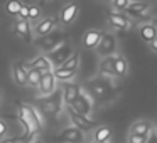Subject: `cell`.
Masks as SVG:
<instances>
[{
  "label": "cell",
  "instance_id": "cell-26",
  "mask_svg": "<svg viewBox=\"0 0 157 143\" xmlns=\"http://www.w3.org/2000/svg\"><path fill=\"white\" fill-rule=\"evenodd\" d=\"M25 71H27V84L39 86V82L42 79V72L37 71V69H32V68H25Z\"/></svg>",
  "mask_w": 157,
  "mask_h": 143
},
{
  "label": "cell",
  "instance_id": "cell-9",
  "mask_svg": "<svg viewBox=\"0 0 157 143\" xmlns=\"http://www.w3.org/2000/svg\"><path fill=\"white\" fill-rule=\"evenodd\" d=\"M101 35H103V31H100V29H90L83 35V46L86 49H96V46L101 41Z\"/></svg>",
  "mask_w": 157,
  "mask_h": 143
},
{
  "label": "cell",
  "instance_id": "cell-14",
  "mask_svg": "<svg viewBox=\"0 0 157 143\" xmlns=\"http://www.w3.org/2000/svg\"><path fill=\"white\" fill-rule=\"evenodd\" d=\"M71 54H73L71 47H69L68 44H63V42H59V46L56 47V51L52 52L51 57H52V61L56 62V66L59 68V66H61L63 62H64V61H66V59H68Z\"/></svg>",
  "mask_w": 157,
  "mask_h": 143
},
{
  "label": "cell",
  "instance_id": "cell-33",
  "mask_svg": "<svg viewBox=\"0 0 157 143\" xmlns=\"http://www.w3.org/2000/svg\"><path fill=\"white\" fill-rule=\"evenodd\" d=\"M147 143H157V131H150L149 135V140H147Z\"/></svg>",
  "mask_w": 157,
  "mask_h": 143
},
{
  "label": "cell",
  "instance_id": "cell-36",
  "mask_svg": "<svg viewBox=\"0 0 157 143\" xmlns=\"http://www.w3.org/2000/svg\"><path fill=\"white\" fill-rule=\"evenodd\" d=\"M152 25L155 27V31H157V19H154V20H152Z\"/></svg>",
  "mask_w": 157,
  "mask_h": 143
},
{
  "label": "cell",
  "instance_id": "cell-13",
  "mask_svg": "<svg viewBox=\"0 0 157 143\" xmlns=\"http://www.w3.org/2000/svg\"><path fill=\"white\" fill-rule=\"evenodd\" d=\"M106 20H108V24L112 25V27L120 29V31L130 29V19L127 17V15H123V14H108Z\"/></svg>",
  "mask_w": 157,
  "mask_h": 143
},
{
  "label": "cell",
  "instance_id": "cell-31",
  "mask_svg": "<svg viewBox=\"0 0 157 143\" xmlns=\"http://www.w3.org/2000/svg\"><path fill=\"white\" fill-rule=\"evenodd\" d=\"M19 20H29V5H25V4H22V7H21V10H19Z\"/></svg>",
  "mask_w": 157,
  "mask_h": 143
},
{
  "label": "cell",
  "instance_id": "cell-37",
  "mask_svg": "<svg viewBox=\"0 0 157 143\" xmlns=\"http://www.w3.org/2000/svg\"><path fill=\"white\" fill-rule=\"evenodd\" d=\"M32 143H42V141H41V140H34Z\"/></svg>",
  "mask_w": 157,
  "mask_h": 143
},
{
  "label": "cell",
  "instance_id": "cell-4",
  "mask_svg": "<svg viewBox=\"0 0 157 143\" xmlns=\"http://www.w3.org/2000/svg\"><path fill=\"white\" fill-rule=\"evenodd\" d=\"M79 12V5L76 4V2H71V4H68L64 9H63L61 12H59V17H58V22L61 25H69L73 24V20L76 19V15H78Z\"/></svg>",
  "mask_w": 157,
  "mask_h": 143
},
{
  "label": "cell",
  "instance_id": "cell-34",
  "mask_svg": "<svg viewBox=\"0 0 157 143\" xmlns=\"http://www.w3.org/2000/svg\"><path fill=\"white\" fill-rule=\"evenodd\" d=\"M149 46H150V49H152V51H155V52H157V37L154 39L152 42H149Z\"/></svg>",
  "mask_w": 157,
  "mask_h": 143
},
{
  "label": "cell",
  "instance_id": "cell-39",
  "mask_svg": "<svg viewBox=\"0 0 157 143\" xmlns=\"http://www.w3.org/2000/svg\"><path fill=\"white\" fill-rule=\"evenodd\" d=\"M0 99H2V93H0Z\"/></svg>",
  "mask_w": 157,
  "mask_h": 143
},
{
  "label": "cell",
  "instance_id": "cell-19",
  "mask_svg": "<svg viewBox=\"0 0 157 143\" xmlns=\"http://www.w3.org/2000/svg\"><path fill=\"white\" fill-rule=\"evenodd\" d=\"M93 138H95V143L110 141V138H112V130H110V126H100V128H96Z\"/></svg>",
  "mask_w": 157,
  "mask_h": 143
},
{
  "label": "cell",
  "instance_id": "cell-6",
  "mask_svg": "<svg viewBox=\"0 0 157 143\" xmlns=\"http://www.w3.org/2000/svg\"><path fill=\"white\" fill-rule=\"evenodd\" d=\"M56 140H58V141H63V143H83L85 136H83V131H79L78 128L69 126V128L63 130L61 135H59Z\"/></svg>",
  "mask_w": 157,
  "mask_h": 143
},
{
  "label": "cell",
  "instance_id": "cell-20",
  "mask_svg": "<svg viewBox=\"0 0 157 143\" xmlns=\"http://www.w3.org/2000/svg\"><path fill=\"white\" fill-rule=\"evenodd\" d=\"M139 32H140V37H142L144 41H147V42H152L154 39L157 37V31H155V27H154L152 24H144V25H140Z\"/></svg>",
  "mask_w": 157,
  "mask_h": 143
},
{
  "label": "cell",
  "instance_id": "cell-40",
  "mask_svg": "<svg viewBox=\"0 0 157 143\" xmlns=\"http://www.w3.org/2000/svg\"><path fill=\"white\" fill-rule=\"evenodd\" d=\"M106 143H110V141H106Z\"/></svg>",
  "mask_w": 157,
  "mask_h": 143
},
{
  "label": "cell",
  "instance_id": "cell-10",
  "mask_svg": "<svg viewBox=\"0 0 157 143\" xmlns=\"http://www.w3.org/2000/svg\"><path fill=\"white\" fill-rule=\"evenodd\" d=\"M56 89V78L52 72H44L42 74V79L41 82H39V91H41V94L44 96H49L52 94Z\"/></svg>",
  "mask_w": 157,
  "mask_h": 143
},
{
  "label": "cell",
  "instance_id": "cell-30",
  "mask_svg": "<svg viewBox=\"0 0 157 143\" xmlns=\"http://www.w3.org/2000/svg\"><path fill=\"white\" fill-rule=\"evenodd\" d=\"M149 140V135H130L127 138V143H147Z\"/></svg>",
  "mask_w": 157,
  "mask_h": 143
},
{
  "label": "cell",
  "instance_id": "cell-18",
  "mask_svg": "<svg viewBox=\"0 0 157 143\" xmlns=\"http://www.w3.org/2000/svg\"><path fill=\"white\" fill-rule=\"evenodd\" d=\"M128 71V64H127V59L123 56H115V61H113V74L117 78H123Z\"/></svg>",
  "mask_w": 157,
  "mask_h": 143
},
{
  "label": "cell",
  "instance_id": "cell-41",
  "mask_svg": "<svg viewBox=\"0 0 157 143\" xmlns=\"http://www.w3.org/2000/svg\"><path fill=\"white\" fill-rule=\"evenodd\" d=\"M155 123H157V119H155Z\"/></svg>",
  "mask_w": 157,
  "mask_h": 143
},
{
  "label": "cell",
  "instance_id": "cell-3",
  "mask_svg": "<svg viewBox=\"0 0 157 143\" xmlns=\"http://www.w3.org/2000/svg\"><path fill=\"white\" fill-rule=\"evenodd\" d=\"M66 111H68L69 119L73 121V126H75V128H78L79 131H90V130H93L95 121H91L88 116L78 115L76 111H73V109H71V106H66Z\"/></svg>",
  "mask_w": 157,
  "mask_h": 143
},
{
  "label": "cell",
  "instance_id": "cell-21",
  "mask_svg": "<svg viewBox=\"0 0 157 143\" xmlns=\"http://www.w3.org/2000/svg\"><path fill=\"white\" fill-rule=\"evenodd\" d=\"M93 94L96 96L98 99H106V96L110 94V89H108V84L100 79H96L95 84H93Z\"/></svg>",
  "mask_w": 157,
  "mask_h": 143
},
{
  "label": "cell",
  "instance_id": "cell-29",
  "mask_svg": "<svg viewBox=\"0 0 157 143\" xmlns=\"http://www.w3.org/2000/svg\"><path fill=\"white\" fill-rule=\"evenodd\" d=\"M112 4H113V9L117 10V14H120V12H125L130 0H112Z\"/></svg>",
  "mask_w": 157,
  "mask_h": 143
},
{
  "label": "cell",
  "instance_id": "cell-7",
  "mask_svg": "<svg viewBox=\"0 0 157 143\" xmlns=\"http://www.w3.org/2000/svg\"><path fill=\"white\" fill-rule=\"evenodd\" d=\"M56 24H58V19H54V17H46L42 20H39L34 27L36 35H49L54 31Z\"/></svg>",
  "mask_w": 157,
  "mask_h": 143
},
{
  "label": "cell",
  "instance_id": "cell-23",
  "mask_svg": "<svg viewBox=\"0 0 157 143\" xmlns=\"http://www.w3.org/2000/svg\"><path fill=\"white\" fill-rule=\"evenodd\" d=\"M78 66H79V56L76 54V52H73V54L69 56V57L66 59V61L59 66V68L66 69V71H76V69H78Z\"/></svg>",
  "mask_w": 157,
  "mask_h": 143
},
{
  "label": "cell",
  "instance_id": "cell-5",
  "mask_svg": "<svg viewBox=\"0 0 157 143\" xmlns=\"http://www.w3.org/2000/svg\"><path fill=\"white\" fill-rule=\"evenodd\" d=\"M71 109L76 111L78 115H81V116H88L90 113H91V99H90V96L81 91L79 96L76 98V101L71 105Z\"/></svg>",
  "mask_w": 157,
  "mask_h": 143
},
{
  "label": "cell",
  "instance_id": "cell-28",
  "mask_svg": "<svg viewBox=\"0 0 157 143\" xmlns=\"http://www.w3.org/2000/svg\"><path fill=\"white\" fill-rule=\"evenodd\" d=\"M41 9L37 7V5H29V20H32V22H37L39 19H41Z\"/></svg>",
  "mask_w": 157,
  "mask_h": 143
},
{
  "label": "cell",
  "instance_id": "cell-25",
  "mask_svg": "<svg viewBox=\"0 0 157 143\" xmlns=\"http://www.w3.org/2000/svg\"><path fill=\"white\" fill-rule=\"evenodd\" d=\"M52 74H54L56 81H69V79H73L76 76V71H66V69H61V68H56L54 71H52Z\"/></svg>",
  "mask_w": 157,
  "mask_h": 143
},
{
  "label": "cell",
  "instance_id": "cell-16",
  "mask_svg": "<svg viewBox=\"0 0 157 143\" xmlns=\"http://www.w3.org/2000/svg\"><path fill=\"white\" fill-rule=\"evenodd\" d=\"M12 76H14V81L19 86H27V71L21 62H14L12 66Z\"/></svg>",
  "mask_w": 157,
  "mask_h": 143
},
{
  "label": "cell",
  "instance_id": "cell-8",
  "mask_svg": "<svg viewBox=\"0 0 157 143\" xmlns=\"http://www.w3.org/2000/svg\"><path fill=\"white\" fill-rule=\"evenodd\" d=\"M149 9H150V5L147 2H130L128 7L125 9V14L128 17L137 19V17H144L149 12Z\"/></svg>",
  "mask_w": 157,
  "mask_h": 143
},
{
  "label": "cell",
  "instance_id": "cell-22",
  "mask_svg": "<svg viewBox=\"0 0 157 143\" xmlns=\"http://www.w3.org/2000/svg\"><path fill=\"white\" fill-rule=\"evenodd\" d=\"M113 61H115V56L103 57L101 62H100V72L105 76H115L113 74Z\"/></svg>",
  "mask_w": 157,
  "mask_h": 143
},
{
  "label": "cell",
  "instance_id": "cell-24",
  "mask_svg": "<svg viewBox=\"0 0 157 143\" xmlns=\"http://www.w3.org/2000/svg\"><path fill=\"white\" fill-rule=\"evenodd\" d=\"M59 37H61V34H49V35H46V39H44V42L41 44V47L44 49V51H51L52 47H58L59 46Z\"/></svg>",
  "mask_w": 157,
  "mask_h": 143
},
{
  "label": "cell",
  "instance_id": "cell-27",
  "mask_svg": "<svg viewBox=\"0 0 157 143\" xmlns=\"http://www.w3.org/2000/svg\"><path fill=\"white\" fill-rule=\"evenodd\" d=\"M21 7H22V2H21V0H9L7 4H5V10H7V14L12 15V17H17Z\"/></svg>",
  "mask_w": 157,
  "mask_h": 143
},
{
  "label": "cell",
  "instance_id": "cell-32",
  "mask_svg": "<svg viewBox=\"0 0 157 143\" xmlns=\"http://www.w3.org/2000/svg\"><path fill=\"white\" fill-rule=\"evenodd\" d=\"M5 135H7V125H5L4 119L0 118V138H4Z\"/></svg>",
  "mask_w": 157,
  "mask_h": 143
},
{
  "label": "cell",
  "instance_id": "cell-1",
  "mask_svg": "<svg viewBox=\"0 0 157 143\" xmlns=\"http://www.w3.org/2000/svg\"><path fill=\"white\" fill-rule=\"evenodd\" d=\"M19 121L22 123V126L25 130L24 136L36 135L42 128V116L39 115V111L34 106H29V105H22L19 108Z\"/></svg>",
  "mask_w": 157,
  "mask_h": 143
},
{
  "label": "cell",
  "instance_id": "cell-15",
  "mask_svg": "<svg viewBox=\"0 0 157 143\" xmlns=\"http://www.w3.org/2000/svg\"><path fill=\"white\" fill-rule=\"evenodd\" d=\"M27 68L37 69V71H41L42 74H44V72H52V64H51V61H49L46 56H39V57H36L34 61H31L27 64Z\"/></svg>",
  "mask_w": 157,
  "mask_h": 143
},
{
  "label": "cell",
  "instance_id": "cell-17",
  "mask_svg": "<svg viewBox=\"0 0 157 143\" xmlns=\"http://www.w3.org/2000/svg\"><path fill=\"white\" fill-rule=\"evenodd\" d=\"M152 131V123L147 119H139L130 126V135H150Z\"/></svg>",
  "mask_w": 157,
  "mask_h": 143
},
{
  "label": "cell",
  "instance_id": "cell-38",
  "mask_svg": "<svg viewBox=\"0 0 157 143\" xmlns=\"http://www.w3.org/2000/svg\"><path fill=\"white\" fill-rule=\"evenodd\" d=\"M100 2H108V0H100Z\"/></svg>",
  "mask_w": 157,
  "mask_h": 143
},
{
  "label": "cell",
  "instance_id": "cell-2",
  "mask_svg": "<svg viewBox=\"0 0 157 143\" xmlns=\"http://www.w3.org/2000/svg\"><path fill=\"white\" fill-rule=\"evenodd\" d=\"M115 51H117V37L113 34H110V32H103L101 41H100L98 46H96V52H98V56L103 59V57L112 56Z\"/></svg>",
  "mask_w": 157,
  "mask_h": 143
},
{
  "label": "cell",
  "instance_id": "cell-35",
  "mask_svg": "<svg viewBox=\"0 0 157 143\" xmlns=\"http://www.w3.org/2000/svg\"><path fill=\"white\" fill-rule=\"evenodd\" d=\"M0 143H17V138H4Z\"/></svg>",
  "mask_w": 157,
  "mask_h": 143
},
{
  "label": "cell",
  "instance_id": "cell-11",
  "mask_svg": "<svg viewBox=\"0 0 157 143\" xmlns=\"http://www.w3.org/2000/svg\"><path fill=\"white\" fill-rule=\"evenodd\" d=\"M79 93H81L79 84H76V82H66L64 89H63V98H64V103L68 106H71L73 103L76 101V98L79 96Z\"/></svg>",
  "mask_w": 157,
  "mask_h": 143
},
{
  "label": "cell",
  "instance_id": "cell-12",
  "mask_svg": "<svg viewBox=\"0 0 157 143\" xmlns=\"http://www.w3.org/2000/svg\"><path fill=\"white\" fill-rule=\"evenodd\" d=\"M14 31H15V34H17L19 37L25 42V44H31V42H32L31 24H29V20H19V19H17V22L14 24Z\"/></svg>",
  "mask_w": 157,
  "mask_h": 143
}]
</instances>
